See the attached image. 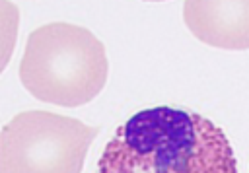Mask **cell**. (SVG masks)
Instances as JSON below:
<instances>
[{"label":"cell","instance_id":"2","mask_svg":"<svg viewBox=\"0 0 249 173\" xmlns=\"http://www.w3.org/2000/svg\"><path fill=\"white\" fill-rule=\"evenodd\" d=\"M18 74L35 99L80 107L105 87L109 62L103 43L89 29L54 21L29 33Z\"/></svg>","mask_w":249,"mask_h":173},{"label":"cell","instance_id":"1","mask_svg":"<svg viewBox=\"0 0 249 173\" xmlns=\"http://www.w3.org/2000/svg\"><path fill=\"white\" fill-rule=\"evenodd\" d=\"M99 173H237L228 136L210 119L173 107L144 109L107 142Z\"/></svg>","mask_w":249,"mask_h":173},{"label":"cell","instance_id":"3","mask_svg":"<svg viewBox=\"0 0 249 173\" xmlns=\"http://www.w3.org/2000/svg\"><path fill=\"white\" fill-rule=\"evenodd\" d=\"M97 132L51 111L18 113L0 130V173H82Z\"/></svg>","mask_w":249,"mask_h":173},{"label":"cell","instance_id":"4","mask_svg":"<svg viewBox=\"0 0 249 173\" xmlns=\"http://www.w3.org/2000/svg\"><path fill=\"white\" fill-rule=\"evenodd\" d=\"M189 31L202 43L228 49H249V0H189L183 4Z\"/></svg>","mask_w":249,"mask_h":173},{"label":"cell","instance_id":"5","mask_svg":"<svg viewBox=\"0 0 249 173\" xmlns=\"http://www.w3.org/2000/svg\"><path fill=\"white\" fill-rule=\"evenodd\" d=\"M19 10L14 2H0V74L10 62L18 39Z\"/></svg>","mask_w":249,"mask_h":173}]
</instances>
